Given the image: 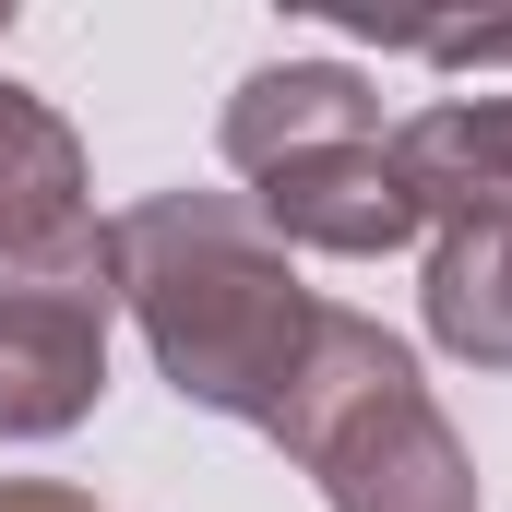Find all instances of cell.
<instances>
[{
	"mask_svg": "<svg viewBox=\"0 0 512 512\" xmlns=\"http://www.w3.org/2000/svg\"><path fill=\"white\" fill-rule=\"evenodd\" d=\"M108 298H131V322H143V346H155L179 405L251 417V429H274V405H286L310 334H322V298L298 286L286 239L239 191L131 203L108 227Z\"/></svg>",
	"mask_w": 512,
	"mask_h": 512,
	"instance_id": "6da1fadb",
	"label": "cell"
},
{
	"mask_svg": "<svg viewBox=\"0 0 512 512\" xmlns=\"http://www.w3.org/2000/svg\"><path fill=\"white\" fill-rule=\"evenodd\" d=\"M274 441L322 477L334 512H477L465 441L441 429L417 358L393 346L382 322H358V310H322L298 382L274 405Z\"/></svg>",
	"mask_w": 512,
	"mask_h": 512,
	"instance_id": "7a4b0ae2",
	"label": "cell"
},
{
	"mask_svg": "<svg viewBox=\"0 0 512 512\" xmlns=\"http://www.w3.org/2000/svg\"><path fill=\"white\" fill-rule=\"evenodd\" d=\"M108 393V262L0 286V441H48Z\"/></svg>",
	"mask_w": 512,
	"mask_h": 512,
	"instance_id": "3957f363",
	"label": "cell"
},
{
	"mask_svg": "<svg viewBox=\"0 0 512 512\" xmlns=\"http://www.w3.org/2000/svg\"><path fill=\"white\" fill-rule=\"evenodd\" d=\"M262 227L286 239V251H405L429 215H417V191H405V167H393V143H310V155H286V167H262Z\"/></svg>",
	"mask_w": 512,
	"mask_h": 512,
	"instance_id": "277c9868",
	"label": "cell"
},
{
	"mask_svg": "<svg viewBox=\"0 0 512 512\" xmlns=\"http://www.w3.org/2000/svg\"><path fill=\"white\" fill-rule=\"evenodd\" d=\"M84 262H108L96 215H84V143L60 131V108L0 84V286L12 274H84Z\"/></svg>",
	"mask_w": 512,
	"mask_h": 512,
	"instance_id": "5b68a950",
	"label": "cell"
},
{
	"mask_svg": "<svg viewBox=\"0 0 512 512\" xmlns=\"http://www.w3.org/2000/svg\"><path fill=\"white\" fill-rule=\"evenodd\" d=\"M382 131V84L346 72V60H274L227 96V167H286L310 143H370Z\"/></svg>",
	"mask_w": 512,
	"mask_h": 512,
	"instance_id": "8992f818",
	"label": "cell"
},
{
	"mask_svg": "<svg viewBox=\"0 0 512 512\" xmlns=\"http://www.w3.org/2000/svg\"><path fill=\"white\" fill-rule=\"evenodd\" d=\"M429 334L477 370H512V203L429 239Z\"/></svg>",
	"mask_w": 512,
	"mask_h": 512,
	"instance_id": "52a82bcc",
	"label": "cell"
},
{
	"mask_svg": "<svg viewBox=\"0 0 512 512\" xmlns=\"http://www.w3.org/2000/svg\"><path fill=\"white\" fill-rule=\"evenodd\" d=\"M370 36L441 60V72H489V60H512V24H370Z\"/></svg>",
	"mask_w": 512,
	"mask_h": 512,
	"instance_id": "ba28073f",
	"label": "cell"
},
{
	"mask_svg": "<svg viewBox=\"0 0 512 512\" xmlns=\"http://www.w3.org/2000/svg\"><path fill=\"white\" fill-rule=\"evenodd\" d=\"M0 512H96V501H84V489H48V477H12Z\"/></svg>",
	"mask_w": 512,
	"mask_h": 512,
	"instance_id": "9c48e42d",
	"label": "cell"
},
{
	"mask_svg": "<svg viewBox=\"0 0 512 512\" xmlns=\"http://www.w3.org/2000/svg\"><path fill=\"white\" fill-rule=\"evenodd\" d=\"M0 24H12V12H0Z\"/></svg>",
	"mask_w": 512,
	"mask_h": 512,
	"instance_id": "30bf717a",
	"label": "cell"
}]
</instances>
